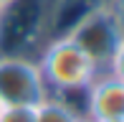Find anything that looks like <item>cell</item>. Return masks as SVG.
Returning a JSON list of instances; mask_svg holds the SVG:
<instances>
[{
  "mask_svg": "<svg viewBox=\"0 0 124 122\" xmlns=\"http://www.w3.org/2000/svg\"><path fill=\"white\" fill-rule=\"evenodd\" d=\"M51 0H10L0 8V56L38 59L48 43Z\"/></svg>",
  "mask_w": 124,
  "mask_h": 122,
  "instance_id": "obj_1",
  "label": "cell"
},
{
  "mask_svg": "<svg viewBox=\"0 0 124 122\" xmlns=\"http://www.w3.org/2000/svg\"><path fill=\"white\" fill-rule=\"evenodd\" d=\"M36 64H38L43 81L48 87V97L51 94H63V92L89 89V84L101 74L96 69V64L69 36L51 38L41 48Z\"/></svg>",
  "mask_w": 124,
  "mask_h": 122,
  "instance_id": "obj_2",
  "label": "cell"
},
{
  "mask_svg": "<svg viewBox=\"0 0 124 122\" xmlns=\"http://www.w3.org/2000/svg\"><path fill=\"white\" fill-rule=\"evenodd\" d=\"M66 36L104 74V71H109V64H111V59H114L116 48H119V43L124 38V31L119 28V23H116L114 13L109 10V5L104 3L99 8H94L89 15H84L71 28V33H66Z\"/></svg>",
  "mask_w": 124,
  "mask_h": 122,
  "instance_id": "obj_3",
  "label": "cell"
},
{
  "mask_svg": "<svg viewBox=\"0 0 124 122\" xmlns=\"http://www.w3.org/2000/svg\"><path fill=\"white\" fill-rule=\"evenodd\" d=\"M48 97V87L36 59L0 56V104L38 107Z\"/></svg>",
  "mask_w": 124,
  "mask_h": 122,
  "instance_id": "obj_4",
  "label": "cell"
},
{
  "mask_svg": "<svg viewBox=\"0 0 124 122\" xmlns=\"http://www.w3.org/2000/svg\"><path fill=\"white\" fill-rule=\"evenodd\" d=\"M86 120L111 122L124 120V84L104 71L86 89Z\"/></svg>",
  "mask_w": 124,
  "mask_h": 122,
  "instance_id": "obj_5",
  "label": "cell"
},
{
  "mask_svg": "<svg viewBox=\"0 0 124 122\" xmlns=\"http://www.w3.org/2000/svg\"><path fill=\"white\" fill-rule=\"evenodd\" d=\"M78 120L81 117H78L74 109H69L56 97H46L36 107V122H78Z\"/></svg>",
  "mask_w": 124,
  "mask_h": 122,
  "instance_id": "obj_6",
  "label": "cell"
},
{
  "mask_svg": "<svg viewBox=\"0 0 124 122\" xmlns=\"http://www.w3.org/2000/svg\"><path fill=\"white\" fill-rule=\"evenodd\" d=\"M0 122H36V107L3 104L0 107Z\"/></svg>",
  "mask_w": 124,
  "mask_h": 122,
  "instance_id": "obj_7",
  "label": "cell"
},
{
  "mask_svg": "<svg viewBox=\"0 0 124 122\" xmlns=\"http://www.w3.org/2000/svg\"><path fill=\"white\" fill-rule=\"evenodd\" d=\"M109 74L114 76V79H119L122 84H124V38H122L119 48H116L114 59H111V64H109Z\"/></svg>",
  "mask_w": 124,
  "mask_h": 122,
  "instance_id": "obj_8",
  "label": "cell"
},
{
  "mask_svg": "<svg viewBox=\"0 0 124 122\" xmlns=\"http://www.w3.org/2000/svg\"><path fill=\"white\" fill-rule=\"evenodd\" d=\"M106 5H109V10L114 13L116 23H119V28L124 31V0H106Z\"/></svg>",
  "mask_w": 124,
  "mask_h": 122,
  "instance_id": "obj_9",
  "label": "cell"
},
{
  "mask_svg": "<svg viewBox=\"0 0 124 122\" xmlns=\"http://www.w3.org/2000/svg\"><path fill=\"white\" fill-rule=\"evenodd\" d=\"M78 122H91V120H86V117H81V120H78Z\"/></svg>",
  "mask_w": 124,
  "mask_h": 122,
  "instance_id": "obj_10",
  "label": "cell"
},
{
  "mask_svg": "<svg viewBox=\"0 0 124 122\" xmlns=\"http://www.w3.org/2000/svg\"><path fill=\"white\" fill-rule=\"evenodd\" d=\"M5 3H10V0H0V5H5Z\"/></svg>",
  "mask_w": 124,
  "mask_h": 122,
  "instance_id": "obj_11",
  "label": "cell"
},
{
  "mask_svg": "<svg viewBox=\"0 0 124 122\" xmlns=\"http://www.w3.org/2000/svg\"><path fill=\"white\" fill-rule=\"evenodd\" d=\"M111 122H124V120H111Z\"/></svg>",
  "mask_w": 124,
  "mask_h": 122,
  "instance_id": "obj_12",
  "label": "cell"
},
{
  "mask_svg": "<svg viewBox=\"0 0 124 122\" xmlns=\"http://www.w3.org/2000/svg\"><path fill=\"white\" fill-rule=\"evenodd\" d=\"M0 8H3V5H0Z\"/></svg>",
  "mask_w": 124,
  "mask_h": 122,
  "instance_id": "obj_13",
  "label": "cell"
},
{
  "mask_svg": "<svg viewBox=\"0 0 124 122\" xmlns=\"http://www.w3.org/2000/svg\"><path fill=\"white\" fill-rule=\"evenodd\" d=\"M0 107H3V104H0Z\"/></svg>",
  "mask_w": 124,
  "mask_h": 122,
  "instance_id": "obj_14",
  "label": "cell"
}]
</instances>
